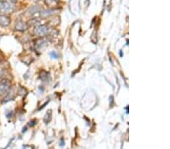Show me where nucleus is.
Segmentation results:
<instances>
[{"instance_id": "1", "label": "nucleus", "mask_w": 170, "mask_h": 149, "mask_svg": "<svg viewBox=\"0 0 170 149\" xmlns=\"http://www.w3.org/2000/svg\"><path fill=\"white\" fill-rule=\"evenodd\" d=\"M50 32V28L46 25H39V26H36L34 32L36 35L39 36H45L48 35Z\"/></svg>"}, {"instance_id": "2", "label": "nucleus", "mask_w": 170, "mask_h": 149, "mask_svg": "<svg viewBox=\"0 0 170 149\" xmlns=\"http://www.w3.org/2000/svg\"><path fill=\"white\" fill-rule=\"evenodd\" d=\"M0 10L3 13L8 14V13H11V12L13 11L14 6H13V5L9 3V2H6V1H2L0 3Z\"/></svg>"}, {"instance_id": "3", "label": "nucleus", "mask_w": 170, "mask_h": 149, "mask_svg": "<svg viewBox=\"0 0 170 149\" xmlns=\"http://www.w3.org/2000/svg\"><path fill=\"white\" fill-rule=\"evenodd\" d=\"M11 84L8 80H3L0 82V95L7 94L10 90Z\"/></svg>"}, {"instance_id": "4", "label": "nucleus", "mask_w": 170, "mask_h": 149, "mask_svg": "<svg viewBox=\"0 0 170 149\" xmlns=\"http://www.w3.org/2000/svg\"><path fill=\"white\" fill-rule=\"evenodd\" d=\"M10 24L11 20L8 16L3 15V14L0 15V26H3V27H7L10 25Z\"/></svg>"}, {"instance_id": "5", "label": "nucleus", "mask_w": 170, "mask_h": 149, "mask_svg": "<svg viewBox=\"0 0 170 149\" xmlns=\"http://www.w3.org/2000/svg\"><path fill=\"white\" fill-rule=\"evenodd\" d=\"M58 11L57 9H47L41 12V17L42 18H48V17L52 16L54 14H57Z\"/></svg>"}, {"instance_id": "6", "label": "nucleus", "mask_w": 170, "mask_h": 149, "mask_svg": "<svg viewBox=\"0 0 170 149\" xmlns=\"http://www.w3.org/2000/svg\"><path fill=\"white\" fill-rule=\"evenodd\" d=\"M27 28H28V26H27V24L26 23L23 22V21H18L15 24V30H18V31H25V30H27Z\"/></svg>"}, {"instance_id": "7", "label": "nucleus", "mask_w": 170, "mask_h": 149, "mask_svg": "<svg viewBox=\"0 0 170 149\" xmlns=\"http://www.w3.org/2000/svg\"><path fill=\"white\" fill-rule=\"evenodd\" d=\"M41 10V8H40V6L38 5H33L32 7H30L29 8V14H31V15H33V14H36V13H38L39 11Z\"/></svg>"}, {"instance_id": "8", "label": "nucleus", "mask_w": 170, "mask_h": 149, "mask_svg": "<svg viewBox=\"0 0 170 149\" xmlns=\"http://www.w3.org/2000/svg\"><path fill=\"white\" fill-rule=\"evenodd\" d=\"M45 2L48 6H54L58 4L57 0H45Z\"/></svg>"}, {"instance_id": "9", "label": "nucleus", "mask_w": 170, "mask_h": 149, "mask_svg": "<svg viewBox=\"0 0 170 149\" xmlns=\"http://www.w3.org/2000/svg\"><path fill=\"white\" fill-rule=\"evenodd\" d=\"M51 110L48 111V112H47L44 117V121L46 122V123H48V122L51 121V117H52V112H51Z\"/></svg>"}, {"instance_id": "10", "label": "nucleus", "mask_w": 170, "mask_h": 149, "mask_svg": "<svg viewBox=\"0 0 170 149\" xmlns=\"http://www.w3.org/2000/svg\"><path fill=\"white\" fill-rule=\"evenodd\" d=\"M50 56L52 58H54V59H58V54H57L56 52L52 51L50 53Z\"/></svg>"}, {"instance_id": "11", "label": "nucleus", "mask_w": 170, "mask_h": 149, "mask_svg": "<svg viewBox=\"0 0 170 149\" xmlns=\"http://www.w3.org/2000/svg\"><path fill=\"white\" fill-rule=\"evenodd\" d=\"M61 143H60V145H61V146H63V145H64V140H63V139H61Z\"/></svg>"}, {"instance_id": "12", "label": "nucleus", "mask_w": 170, "mask_h": 149, "mask_svg": "<svg viewBox=\"0 0 170 149\" xmlns=\"http://www.w3.org/2000/svg\"><path fill=\"white\" fill-rule=\"evenodd\" d=\"M17 1H18V0H11V2H12V3H16Z\"/></svg>"}, {"instance_id": "13", "label": "nucleus", "mask_w": 170, "mask_h": 149, "mask_svg": "<svg viewBox=\"0 0 170 149\" xmlns=\"http://www.w3.org/2000/svg\"><path fill=\"white\" fill-rule=\"evenodd\" d=\"M1 2H2V1H1V0H0V3H1Z\"/></svg>"}, {"instance_id": "14", "label": "nucleus", "mask_w": 170, "mask_h": 149, "mask_svg": "<svg viewBox=\"0 0 170 149\" xmlns=\"http://www.w3.org/2000/svg\"><path fill=\"white\" fill-rule=\"evenodd\" d=\"M1 1H2H2H5V0H1Z\"/></svg>"}, {"instance_id": "15", "label": "nucleus", "mask_w": 170, "mask_h": 149, "mask_svg": "<svg viewBox=\"0 0 170 149\" xmlns=\"http://www.w3.org/2000/svg\"><path fill=\"white\" fill-rule=\"evenodd\" d=\"M36 1H39V0H36Z\"/></svg>"}]
</instances>
